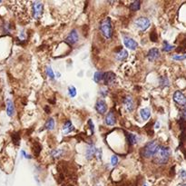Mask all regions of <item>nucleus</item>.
I'll return each instance as SVG.
<instances>
[{"instance_id":"nucleus-1","label":"nucleus","mask_w":186,"mask_h":186,"mask_svg":"<svg viewBox=\"0 0 186 186\" xmlns=\"http://www.w3.org/2000/svg\"><path fill=\"white\" fill-rule=\"evenodd\" d=\"M171 155V151L169 147L164 145H159L154 155L153 156V163L159 165H164L169 162Z\"/></svg>"},{"instance_id":"nucleus-2","label":"nucleus","mask_w":186,"mask_h":186,"mask_svg":"<svg viewBox=\"0 0 186 186\" xmlns=\"http://www.w3.org/2000/svg\"><path fill=\"white\" fill-rule=\"evenodd\" d=\"M158 146H159L158 142H157V141H155V140H153V141L147 142V144L141 149V151H140L141 155L145 159L152 158V157L154 155Z\"/></svg>"},{"instance_id":"nucleus-3","label":"nucleus","mask_w":186,"mask_h":186,"mask_svg":"<svg viewBox=\"0 0 186 186\" xmlns=\"http://www.w3.org/2000/svg\"><path fill=\"white\" fill-rule=\"evenodd\" d=\"M100 31H101L103 36L106 39H110L113 36V27L112 22L109 17L104 19L100 24Z\"/></svg>"},{"instance_id":"nucleus-4","label":"nucleus","mask_w":186,"mask_h":186,"mask_svg":"<svg viewBox=\"0 0 186 186\" xmlns=\"http://www.w3.org/2000/svg\"><path fill=\"white\" fill-rule=\"evenodd\" d=\"M134 24L141 31H145L151 25V21H150L149 18H147L145 17H138L135 20Z\"/></svg>"},{"instance_id":"nucleus-5","label":"nucleus","mask_w":186,"mask_h":186,"mask_svg":"<svg viewBox=\"0 0 186 186\" xmlns=\"http://www.w3.org/2000/svg\"><path fill=\"white\" fill-rule=\"evenodd\" d=\"M174 101L178 105L185 107V105H186V96L182 92H181L179 90L175 91L174 94Z\"/></svg>"},{"instance_id":"nucleus-6","label":"nucleus","mask_w":186,"mask_h":186,"mask_svg":"<svg viewBox=\"0 0 186 186\" xmlns=\"http://www.w3.org/2000/svg\"><path fill=\"white\" fill-rule=\"evenodd\" d=\"M33 16L36 19L40 18V17L43 14V10H44V5L40 1H35L33 3Z\"/></svg>"},{"instance_id":"nucleus-7","label":"nucleus","mask_w":186,"mask_h":186,"mask_svg":"<svg viewBox=\"0 0 186 186\" xmlns=\"http://www.w3.org/2000/svg\"><path fill=\"white\" fill-rule=\"evenodd\" d=\"M78 40H79V36H78V33L76 29H73L65 38V42L68 43L69 45H76L78 42Z\"/></svg>"},{"instance_id":"nucleus-8","label":"nucleus","mask_w":186,"mask_h":186,"mask_svg":"<svg viewBox=\"0 0 186 186\" xmlns=\"http://www.w3.org/2000/svg\"><path fill=\"white\" fill-rule=\"evenodd\" d=\"M124 46L130 50H135L138 46V44L135 40H134L133 38L129 37V36H124Z\"/></svg>"},{"instance_id":"nucleus-9","label":"nucleus","mask_w":186,"mask_h":186,"mask_svg":"<svg viewBox=\"0 0 186 186\" xmlns=\"http://www.w3.org/2000/svg\"><path fill=\"white\" fill-rule=\"evenodd\" d=\"M123 103H124L127 111H129V112L134 111V109L135 107V103L134 101V99L130 95H127L126 97H124L123 100Z\"/></svg>"},{"instance_id":"nucleus-10","label":"nucleus","mask_w":186,"mask_h":186,"mask_svg":"<svg viewBox=\"0 0 186 186\" xmlns=\"http://www.w3.org/2000/svg\"><path fill=\"white\" fill-rule=\"evenodd\" d=\"M160 57V51L158 48L156 47H153V48H151L149 51H148V54H147V58L150 60V61H155L157 60Z\"/></svg>"},{"instance_id":"nucleus-11","label":"nucleus","mask_w":186,"mask_h":186,"mask_svg":"<svg viewBox=\"0 0 186 186\" xmlns=\"http://www.w3.org/2000/svg\"><path fill=\"white\" fill-rule=\"evenodd\" d=\"M116 80V75L113 72H105L104 73V76H103V81H104V84L105 85H109L111 84H113Z\"/></svg>"},{"instance_id":"nucleus-12","label":"nucleus","mask_w":186,"mask_h":186,"mask_svg":"<svg viewBox=\"0 0 186 186\" xmlns=\"http://www.w3.org/2000/svg\"><path fill=\"white\" fill-rule=\"evenodd\" d=\"M95 109L100 114H104L107 111V105L104 100H98L95 105Z\"/></svg>"},{"instance_id":"nucleus-13","label":"nucleus","mask_w":186,"mask_h":186,"mask_svg":"<svg viewBox=\"0 0 186 186\" xmlns=\"http://www.w3.org/2000/svg\"><path fill=\"white\" fill-rule=\"evenodd\" d=\"M105 123L107 124V125H114L116 123V114H114V113L113 111L109 112L105 117Z\"/></svg>"},{"instance_id":"nucleus-14","label":"nucleus","mask_w":186,"mask_h":186,"mask_svg":"<svg viewBox=\"0 0 186 186\" xmlns=\"http://www.w3.org/2000/svg\"><path fill=\"white\" fill-rule=\"evenodd\" d=\"M95 153H96V148L94 146V144H90L87 148H86V153H85V157L88 159V160H91L93 157L95 155Z\"/></svg>"},{"instance_id":"nucleus-15","label":"nucleus","mask_w":186,"mask_h":186,"mask_svg":"<svg viewBox=\"0 0 186 186\" xmlns=\"http://www.w3.org/2000/svg\"><path fill=\"white\" fill-rule=\"evenodd\" d=\"M7 113L10 117L13 116L14 113H15V106H14V104L10 99L7 100Z\"/></svg>"},{"instance_id":"nucleus-16","label":"nucleus","mask_w":186,"mask_h":186,"mask_svg":"<svg viewBox=\"0 0 186 186\" xmlns=\"http://www.w3.org/2000/svg\"><path fill=\"white\" fill-rule=\"evenodd\" d=\"M74 130H75V127L73 126L72 122H71L70 120L66 121L65 123L64 126H63V133L65 134H69L70 132H72Z\"/></svg>"},{"instance_id":"nucleus-17","label":"nucleus","mask_w":186,"mask_h":186,"mask_svg":"<svg viewBox=\"0 0 186 186\" xmlns=\"http://www.w3.org/2000/svg\"><path fill=\"white\" fill-rule=\"evenodd\" d=\"M128 57V52L125 49H122L120 51H118V53H116V58L118 61H124Z\"/></svg>"},{"instance_id":"nucleus-18","label":"nucleus","mask_w":186,"mask_h":186,"mask_svg":"<svg viewBox=\"0 0 186 186\" xmlns=\"http://www.w3.org/2000/svg\"><path fill=\"white\" fill-rule=\"evenodd\" d=\"M140 116L144 121H147L151 116V112L148 108H142L140 111Z\"/></svg>"},{"instance_id":"nucleus-19","label":"nucleus","mask_w":186,"mask_h":186,"mask_svg":"<svg viewBox=\"0 0 186 186\" xmlns=\"http://www.w3.org/2000/svg\"><path fill=\"white\" fill-rule=\"evenodd\" d=\"M45 127H46V129H47V130H49V131H50V130H53V129H54V120L52 117H50V118L46 121Z\"/></svg>"},{"instance_id":"nucleus-20","label":"nucleus","mask_w":186,"mask_h":186,"mask_svg":"<svg viewBox=\"0 0 186 186\" xmlns=\"http://www.w3.org/2000/svg\"><path fill=\"white\" fill-rule=\"evenodd\" d=\"M129 7L132 11H138L141 7V1H134L130 4Z\"/></svg>"},{"instance_id":"nucleus-21","label":"nucleus","mask_w":186,"mask_h":186,"mask_svg":"<svg viewBox=\"0 0 186 186\" xmlns=\"http://www.w3.org/2000/svg\"><path fill=\"white\" fill-rule=\"evenodd\" d=\"M127 136H128V141H129L132 145H135L138 142V138L135 134H127Z\"/></svg>"},{"instance_id":"nucleus-22","label":"nucleus","mask_w":186,"mask_h":186,"mask_svg":"<svg viewBox=\"0 0 186 186\" xmlns=\"http://www.w3.org/2000/svg\"><path fill=\"white\" fill-rule=\"evenodd\" d=\"M174 48V46L170 45L167 41H164L163 42V52H170V51L173 50Z\"/></svg>"},{"instance_id":"nucleus-23","label":"nucleus","mask_w":186,"mask_h":186,"mask_svg":"<svg viewBox=\"0 0 186 186\" xmlns=\"http://www.w3.org/2000/svg\"><path fill=\"white\" fill-rule=\"evenodd\" d=\"M103 76H104V73L102 72H96L94 73V80L95 83H100L101 81H103Z\"/></svg>"},{"instance_id":"nucleus-24","label":"nucleus","mask_w":186,"mask_h":186,"mask_svg":"<svg viewBox=\"0 0 186 186\" xmlns=\"http://www.w3.org/2000/svg\"><path fill=\"white\" fill-rule=\"evenodd\" d=\"M169 84H170V82L166 76H162L160 78V85L162 87H167L169 86Z\"/></svg>"},{"instance_id":"nucleus-25","label":"nucleus","mask_w":186,"mask_h":186,"mask_svg":"<svg viewBox=\"0 0 186 186\" xmlns=\"http://www.w3.org/2000/svg\"><path fill=\"white\" fill-rule=\"evenodd\" d=\"M51 155L53 158H59V157H61L63 155V151L62 150H54L51 152Z\"/></svg>"},{"instance_id":"nucleus-26","label":"nucleus","mask_w":186,"mask_h":186,"mask_svg":"<svg viewBox=\"0 0 186 186\" xmlns=\"http://www.w3.org/2000/svg\"><path fill=\"white\" fill-rule=\"evenodd\" d=\"M12 140L14 142V144L16 145H19V142H20V135L18 133H14L12 134Z\"/></svg>"},{"instance_id":"nucleus-27","label":"nucleus","mask_w":186,"mask_h":186,"mask_svg":"<svg viewBox=\"0 0 186 186\" xmlns=\"http://www.w3.org/2000/svg\"><path fill=\"white\" fill-rule=\"evenodd\" d=\"M171 58L175 61H183L186 59V54H174L171 56Z\"/></svg>"},{"instance_id":"nucleus-28","label":"nucleus","mask_w":186,"mask_h":186,"mask_svg":"<svg viewBox=\"0 0 186 186\" xmlns=\"http://www.w3.org/2000/svg\"><path fill=\"white\" fill-rule=\"evenodd\" d=\"M33 150H34V154H35L36 156L39 155V153H40V152H41V145L38 144V142H35Z\"/></svg>"},{"instance_id":"nucleus-29","label":"nucleus","mask_w":186,"mask_h":186,"mask_svg":"<svg viewBox=\"0 0 186 186\" xmlns=\"http://www.w3.org/2000/svg\"><path fill=\"white\" fill-rule=\"evenodd\" d=\"M46 75L49 78L51 79H54V74L53 72V70L51 68V66H47L46 69Z\"/></svg>"},{"instance_id":"nucleus-30","label":"nucleus","mask_w":186,"mask_h":186,"mask_svg":"<svg viewBox=\"0 0 186 186\" xmlns=\"http://www.w3.org/2000/svg\"><path fill=\"white\" fill-rule=\"evenodd\" d=\"M68 94H69V95L71 96V97H75L76 95V87L75 86H69L68 87Z\"/></svg>"},{"instance_id":"nucleus-31","label":"nucleus","mask_w":186,"mask_h":186,"mask_svg":"<svg viewBox=\"0 0 186 186\" xmlns=\"http://www.w3.org/2000/svg\"><path fill=\"white\" fill-rule=\"evenodd\" d=\"M118 162H119V159L116 155H113L112 158H111V164L113 166H116L118 164Z\"/></svg>"},{"instance_id":"nucleus-32","label":"nucleus","mask_w":186,"mask_h":186,"mask_svg":"<svg viewBox=\"0 0 186 186\" xmlns=\"http://www.w3.org/2000/svg\"><path fill=\"white\" fill-rule=\"evenodd\" d=\"M179 176H180V178H181L183 182H185V181H186V171L181 170V171H180V174H179Z\"/></svg>"},{"instance_id":"nucleus-33","label":"nucleus","mask_w":186,"mask_h":186,"mask_svg":"<svg viewBox=\"0 0 186 186\" xmlns=\"http://www.w3.org/2000/svg\"><path fill=\"white\" fill-rule=\"evenodd\" d=\"M95 155H96V158L97 160H102V149L100 148L98 150H96V153H95Z\"/></svg>"},{"instance_id":"nucleus-34","label":"nucleus","mask_w":186,"mask_h":186,"mask_svg":"<svg viewBox=\"0 0 186 186\" xmlns=\"http://www.w3.org/2000/svg\"><path fill=\"white\" fill-rule=\"evenodd\" d=\"M150 38L153 42H156L158 37H157V35H156V32L155 31H153L151 34H150Z\"/></svg>"},{"instance_id":"nucleus-35","label":"nucleus","mask_w":186,"mask_h":186,"mask_svg":"<svg viewBox=\"0 0 186 186\" xmlns=\"http://www.w3.org/2000/svg\"><path fill=\"white\" fill-rule=\"evenodd\" d=\"M181 114H182V119H186V107H183L181 111Z\"/></svg>"},{"instance_id":"nucleus-36","label":"nucleus","mask_w":186,"mask_h":186,"mask_svg":"<svg viewBox=\"0 0 186 186\" xmlns=\"http://www.w3.org/2000/svg\"><path fill=\"white\" fill-rule=\"evenodd\" d=\"M88 125H89V127H90V130H91V132L94 134V124H93L92 120H89V121H88Z\"/></svg>"},{"instance_id":"nucleus-37","label":"nucleus","mask_w":186,"mask_h":186,"mask_svg":"<svg viewBox=\"0 0 186 186\" xmlns=\"http://www.w3.org/2000/svg\"><path fill=\"white\" fill-rule=\"evenodd\" d=\"M22 154L25 157V158H29V159L31 158V155H29V154H26L24 151H22Z\"/></svg>"},{"instance_id":"nucleus-38","label":"nucleus","mask_w":186,"mask_h":186,"mask_svg":"<svg viewBox=\"0 0 186 186\" xmlns=\"http://www.w3.org/2000/svg\"><path fill=\"white\" fill-rule=\"evenodd\" d=\"M179 186H186V183H182V184H180Z\"/></svg>"},{"instance_id":"nucleus-39","label":"nucleus","mask_w":186,"mask_h":186,"mask_svg":"<svg viewBox=\"0 0 186 186\" xmlns=\"http://www.w3.org/2000/svg\"><path fill=\"white\" fill-rule=\"evenodd\" d=\"M144 186H147V185H146V184H145V185H144Z\"/></svg>"}]
</instances>
